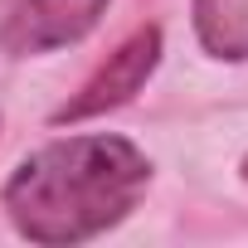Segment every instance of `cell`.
Listing matches in <instances>:
<instances>
[{"instance_id": "3", "label": "cell", "mask_w": 248, "mask_h": 248, "mask_svg": "<svg viewBox=\"0 0 248 248\" xmlns=\"http://www.w3.org/2000/svg\"><path fill=\"white\" fill-rule=\"evenodd\" d=\"M112 0H5L0 5V49L10 59H39L68 49L97 30Z\"/></svg>"}, {"instance_id": "1", "label": "cell", "mask_w": 248, "mask_h": 248, "mask_svg": "<svg viewBox=\"0 0 248 248\" xmlns=\"http://www.w3.org/2000/svg\"><path fill=\"white\" fill-rule=\"evenodd\" d=\"M146 185L151 161L137 141L112 132H83L30 151L0 190V209L20 238L68 248L117 229L141 204Z\"/></svg>"}, {"instance_id": "2", "label": "cell", "mask_w": 248, "mask_h": 248, "mask_svg": "<svg viewBox=\"0 0 248 248\" xmlns=\"http://www.w3.org/2000/svg\"><path fill=\"white\" fill-rule=\"evenodd\" d=\"M156 63H161V30L156 25H141L137 34H127L97 68H93V78L63 102V107H54V127H78V122H93V117H107V112H117V107H127L146 83H151V73H156Z\"/></svg>"}, {"instance_id": "4", "label": "cell", "mask_w": 248, "mask_h": 248, "mask_svg": "<svg viewBox=\"0 0 248 248\" xmlns=\"http://www.w3.org/2000/svg\"><path fill=\"white\" fill-rule=\"evenodd\" d=\"M195 39L219 63H248V0H190Z\"/></svg>"}, {"instance_id": "5", "label": "cell", "mask_w": 248, "mask_h": 248, "mask_svg": "<svg viewBox=\"0 0 248 248\" xmlns=\"http://www.w3.org/2000/svg\"><path fill=\"white\" fill-rule=\"evenodd\" d=\"M238 175H243V180H248V156H243V166H238Z\"/></svg>"}]
</instances>
